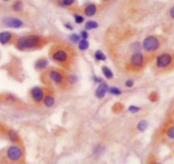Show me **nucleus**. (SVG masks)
Returning <instances> with one entry per match:
<instances>
[{
  "instance_id": "obj_10",
  "label": "nucleus",
  "mask_w": 174,
  "mask_h": 164,
  "mask_svg": "<svg viewBox=\"0 0 174 164\" xmlns=\"http://www.w3.org/2000/svg\"><path fill=\"white\" fill-rule=\"evenodd\" d=\"M14 34L10 32H2L0 33V44L7 45L11 43H15Z\"/></svg>"
},
{
  "instance_id": "obj_18",
  "label": "nucleus",
  "mask_w": 174,
  "mask_h": 164,
  "mask_svg": "<svg viewBox=\"0 0 174 164\" xmlns=\"http://www.w3.org/2000/svg\"><path fill=\"white\" fill-rule=\"evenodd\" d=\"M96 61H106V55L101 50H96L94 55Z\"/></svg>"
},
{
  "instance_id": "obj_33",
  "label": "nucleus",
  "mask_w": 174,
  "mask_h": 164,
  "mask_svg": "<svg viewBox=\"0 0 174 164\" xmlns=\"http://www.w3.org/2000/svg\"><path fill=\"white\" fill-rule=\"evenodd\" d=\"M170 15L174 19V7H172L170 10Z\"/></svg>"
},
{
  "instance_id": "obj_4",
  "label": "nucleus",
  "mask_w": 174,
  "mask_h": 164,
  "mask_svg": "<svg viewBox=\"0 0 174 164\" xmlns=\"http://www.w3.org/2000/svg\"><path fill=\"white\" fill-rule=\"evenodd\" d=\"M24 150L18 144L8 146L0 151V164H21Z\"/></svg>"
},
{
  "instance_id": "obj_21",
  "label": "nucleus",
  "mask_w": 174,
  "mask_h": 164,
  "mask_svg": "<svg viewBox=\"0 0 174 164\" xmlns=\"http://www.w3.org/2000/svg\"><path fill=\"white\" fill-rule=\"evenodd\" d=\"M99 24L95 21H88L85 23V30H93L98 28Z\"/></svg>"
},
{
  "instance_id": "obj_36",
  "label": "nucleus",
  "mask_w": 174,
  "mask_h": 164,
  "mask_svg": "<svg viewBox=\"0 0 174 164\" xmlns=\"http://www.w3.org/2000/svg\"><path fill=\"white\" fill-rule=\"evenodd\" d=\"M103 1H109V0H103Z\"/></svg>"
},
{
  "instance_id": "obj_12",
  "label": "nucleus",
  "mask_w": 174,
  "mask_h": 164,
  "mask_svg": "<svg viewBox=\"0 0 174 164\" xmlns=\"http://www.w3.org/2000/svg\"><path fill=\"white\" fill-rule=\"evenodd\" d=\"M108 89H109L108 84L105 83V82H103L101 84H99V86L97 87V88H96L95 93V96L98 99H99V100H101V99L105 97L106 93L108 92Z\"/></svg>"
},
{
  "instance_id": "obj_5",
  "label": "nucleus",
  "mask_w": 174,
  "mask_h": 164,
  "mask_svg": "<svg viewBox=\"0 0 174 164\" xmlns=\"http://www.w3.org/2000/svg\"><path fill=\"white\" fill-rule=\"evenodd\" d=\"M147 59L142 51H133L128 56L126 63V68L129 72L138 73L144 69Z\"/></svg>"
},
{
  "instance_id": "obj_28",
  "label": "nucleus",
  "mask_w": 174,
  "mask_h": 164,
  "mask_svg": "<svg viewBox=\"0 0 174 164\" xmlns=\"http://www.w3.org/2000/svg\"><path fill=\"white\" fill-rule=\"evenodd\" d=\"M76 0H61L60 4L63 6H65V7H68V6H72L74 3H75Z\"/></svg>"
},
{
  "instance_id": "obj_11",
  "label": "nucleus",
  "mask_w": 174,
  "mask_h": 164,
  "mask_svg": "<svg viewBox=\"0 0 174 164\" xmlns=\"http://www.w3.org/2000/svg\"><path fill=\"white\" fill-rule=\"evenodd\" d=\"M48 67V61L45 57H42L37 60L34 63V68L36 71L43 72L44 70H46Z\"/></svg>"
},
{
  "instance_id": "obj_17",
  "label": "nucleus",
  "mask_w": 174,
  "mask_h": 164,
  "mask_svg": "<svg viewBox=\"0 0 174 164\" xmlns=\"http://www.w3.org/2000/svg\"><path fill=\"white\" fill-rule=\"evenodd\" d=\"M77 44H78V49L81 51H85L89 48V42L86 39H80Z\"/></svg>"
},
{
  "instance_id": "obj_24",
  "label": "nucleus",
  "mask_w": 174,
  "mask_h": 164,
  "mask_svg": "<svg viewBox=\"0 0 174 164\" xmlns=\"http://www.w3.org/2000/svg\"><path fill=\"white\" fill-rule=\"evenodd\" d=\"M12 8H13V10L15 11V12H21L23 10V4H22L21 1L18 0V1L14 3Z\"/></svg>"
},
{
  "instance_id": "obj_35",
  "label": "nucleus",
  "mask_w": 174,
  "mask_h": 164,
  "mask_svg": "<svg viewBox=\"0 0 174 164\" xmlns=\"http://www.w3.org/2000/svg\"><path fill=\"white\" fill-rule=\"evenodd\" d=\"M153 164H161V163H159V162H154Z\"/></svg>"
},
{
  "instance_id": "obj_13",
  "label": "nucleus",
  "mask_w": 174,
  "mask_h": 164,
  "mask_svg": "<svg viewBox=\"0 0 174 164\" xmlns=\"http://www.w3.org/2000/svg\"><path fill=\"white\" fill-rule=\"evenodd\" d=\"M43 104H44V106H46L48 108H50V107H53L55 106V99L51 92L47 91L44 100H43Z\"/></svg>"
},
{
  "instance_id": "obj_23",
  "label": "nucleus",
  "mask_w": 174,
  "mask_h": 164,
  "mask_svg": "<svg viewBox=\"0 0 174 164\" xmlns=\"http://www.w3.org/2000/svg\"><path fill=\"white\" fill-rule=\"evenodd\" d=\"M108 92H109L110 95H115V96H119V95H122V90L120 89L119 88L116 87V86L109 87Z\"/></svg>"
},
{
  "instance_id": "obj_7",
  "label": "nucleus",
  "mask_w": 174,
  "mask_h": 164,
  "mask_svg": "<svg viewBox=\"0 0 174 164\" xmlns=\"http://www.w3.org/2000/svg\"><path fill=\"white\" fill-rule=\"evenodd\" d=\"M161 46V42L158 37L155 35H149L146 37L142 43V49L147 54L156 52Z\"/></svg>"
},
{
  "instance_id": "obj_22",
  "label": "nucleus",
  "mask_w": 174,
  "mask_h": 164,
  "mask_svg": "<svg viewBox=\"0 0 174 164\" xmlns=\"http://www.w3.org/2000/svg\"><path fill=\"white\" fill-rule=\"evenodd\" d=\"M104 151H105V146L102 145H98L93 149V154L95 156H100L101 154L104 153Z\"/></svg>"
},
{
  "instance_id": "obj_8",
  "label": "nucleus",
  "mask_w": 174,
  "mask_h": 164,
  "mask_svg": "<svg viewBox=\"0 0 174 164\" xmlns=\"http://www.w3.org/2000/svg\"><path fill=\"white\" fill-rule=\"evenodd\" d=\"M47 91V89L44 88L35 86L30 90V98L33 103L39 105L41 103H43V100H44Z\"/></svg>"
},
{
  "instance_id": "obj_29",
  "label": "nucleus",
  "mask_w": 174,
  "mask_h": 164,
  "mask_svg": "<svg viewBox=\"0 0 174 164\" xmlns=\"http://www.w3.org/2000/svg\"><path fill=\"white\" fill-rule=\"evenodd\" d=\"M79 36L82 39H86V40H87V38H88V33H87V30H83V31H81Z\"/></svg>"
},
{
  "instance_id": "obj_1",
  "label": "nucleus",
  "mask_w": 174,
  "mask_h": 164,
  "mask_svg": "<svg viewBox=\"0 0 174 164\" xmlns=\"http://www.w3.org/2000/svg\"><path fill=\"white\" fill-rule=\"evenodd\" d=\"M48 56L52 61L63 69H71L76 61L75 49L67 44H53L48 50Z\"/></svg>"
},
{
  "instance_id": "obj_25",
  "label": "nucleus",
  "mask_w": 174,
  "mask_h": 164,
  "mask_svg": "<svg viewBox=\"0 0 174 164\" xmlns=\"http://www.w3.org/2000/svg\"><path fill=\"white\" fill-rule=\"evenodd\" d=\"M80 36L78 34H76V33H72V34H71L69 36V39L70 41L72 43V44H78V42L80 41Z\"/></svg>"
},
{
  "instance_id": "obj_3",
  "label": "nucleus",
  "mask_w": 174,
  "mask_h": 164,
  "mask_svg": "<svg viewBox=\"0 0 174 164\" xmlns=\"http://www.w3.org/2000/svg\"><path fill=\"white\" fill-rule=\"evenodd\" d=\"M47 44V38L36 34L20 37L15 39L14 43L15 48L20 51L37 50L44 47Z\"/></svg>"
},
{
  "instance_id": "obj_9",
  "label": "nucleus",
  "mask_w": 174,
  "mask_h": 164,
  "mask_svg": "<svg viewBox=\"0 0 174 164\" xmlns=\"http://www.w3.org/2000/svg\"><path fill=\"white\" fill-rule=\"evenodd\" d=\"M4 24L8 27H11V28H21L23 26V21L17 18H14V17H7V18L4 19Z\"/></svg>"
},
{
  "instance_id": "obj_14",
  "label": "nucleus",
  "mask_w": 174,
  "mask_h": 164,
  "mask_svg": "<svg viewBox=\"0 0 174 164\" xmlns=\"http://www.w3.org/2000/svg\"><path fill=\"white\" fill-rule=\"evenodd\" d=\"M6 135H7L9 140L12 142L13 144H17L20 140V137H19L18 134L13 130V129H8L6 132Z\"/></svg>"
},
{
  "instance_id": "obj_27",
  "label": "nucleus",
  "mask_w": 174,
  "mask_h": 164,
  "mask_svg": "<svg viewBox=\"0 0 174 164\" xmlns=\"http://www.w3.org/2000/svg\"><path fill=\"white\" fill-rule=\"evenodd\" d=\"M74 20L76 24H82L84 21V17L83 15H78V14H75L74 15Z\"/></svg>"
},
{
  "instance_id": "obj_34",
  "label": "nucleus",
  "mask_w": 174,
  "mask_h": 164,
  "mask_svg": "<svg viewBox=\"0 0 174 164\" xmlns=\"http://www.w3.org/2000/svg\"><path fill=\"white\" fill-rule=\"evenodd\" d=\"M2 1H4V2H8V1H10V0H2Z\"/></svg>"
},
{
  "instance_id": "obj_16",
  "label": "nucleus",
  "mask_w": 174,
  "mask_h": 164,
  "mask_svg": "<svg viewBox=\"0 0 174 164\" xmlns=\"http://www.w3.org/2000/svg\"><path fill=\"white\" fill-rule=\"evenodd\" d=\"M101 71H102V73H103V75L105 76V77L106 78V79L110 80V79H112L113 77H114L113 72L111 71V70L110 69L108 66H103L101 68Z\"/></svg>"
},
{
  "instance_id": "obj_2",
  "label": "nucleus",
  "mask_w": 174,
  "mask_h": 164,
  "mask_svg": "<svg viewBox=\"0 0 174 164\" xmlns=\"http://www.w3.org/2000/svg\"><path fill=\"white\" fill-rule=\"evenodd\" d=\"M40 78L42 83L48 87H56L60 89H66L69 87L67 74L65 70L60 67H48L41 73Z\"/></svg>"
},
{
  "instance_id": "obj_20",
  "label": "nucleus",
  "mask_w": 174,
  "mask_h": 164,
  "mask_svg": "<svg viewBox=\"0 0 174 164\" xmlns=\"http://www.w3.org/2000/svg\"><path fill=\"white\" fill-rule=\"evenodd\" d=\"M166 135L168 139L174 140V124L169 125L166 128Z\"/></svg>"
},
{
  "instance_id": "obj_30",
  "label": "nucleus",
  "mask_w": 174,
  "mask_h": 164,
  "mask_svg": "<svg viewBox=\"0 0 174 164\" xmlns=\"http://www.w3.org/2000/svg\"><path fill=\"white\" fill-rule=\"evenodd\" d=\"M124 85H125V87L126 88H131L133 87V85H134V82H133V79H127V80H126V82H125Z\"/></svg>"
},
{
  "instance_id": "obj_26",
  "label": "nucleus",
  "mask_w": 174,
  "mask_h": 164,
  "mask_svg": "<svg viewBox=\"0 0 174 164\" xmlns=\"http://www.w3.org/2000/svg\"><path fill=\"white\" fill-rule=\"evenodd\" d=\"M140 110H141V108L137 106H130L128 107V111L132 114H136V113L139 112Z\"/></svg>"
},
{
  "instance_id": "obj_31",
  "label": "nucleus",
  "mask_w": 174,
  "mask_h": 164,
  "mask_svg": "<svg viewBox=\"0 0 174 164\" xmlns=\"http://www.w3.org/2000/svg\"><path fill=\"white\" fill-rule=\"evenodd\" d=\"M93 79H94V81H95V83H97V84H101V83H103V82H104L101 77H97V76H94V77H93Z\"/></svg>"
},
{
  "instance_id": "obj_6",
  "label": "nucleus",
  "mask_w": 174,
  "mask_h": 164,
  "mask_svg": "<svg viewBox=\"0 0 174 164\" xmlns=\"http://www.w3.org/2000/svg\"><path fill=\"white\" fill-rule=\"evenodd\" d=\"M174 61L173 55L170 53H161L156 55V58L154 59V68L157 72H166L168 69H170L171 66H172Z\"/></svg>"
},
{
  "instance_id": "obj_19",
  "label": "nucleus",
  "mask_w": 174,
  "mask_h": 164,
  "mask_svg": "<svg viewBox=\"0 0 174 164\" xmlns=\"http://www.w3.org/2000/svg\"><path fill=\"white\" fill-rule=\"evenodd\" d=\"M148 128V122L146 120H141L139 121L136 126V128L138 129L139 132H144Z\"/></svg>"
},
{
  "instance_id": "obj_15",
  "label": "nucleus",
  "mask_w": 174,
  "mask_h": 164,
  "mask_svg": "<svg viewBox=\"0 0 174 164\" xmlns=\"http://www.w3.org/2000/svg\"><path fill=\"white\" fill-rule=\"evenodd\" d=\"M97 12V7L95 4H89L84 9V14L87 15V17H92L96 14Z\"/></svg>"
},
{
  "instance_id": "obj_32",
  "label": "nucleus",
  "mask_w": 174,
  "mask_h": 164,
  "mask_svg": "<svg viewBox=\"0 0 174 164\" xmlns=\"http://www.w3.org/2000/svg\"><path fill=\"white\" fill-rule=\"evenodd\" d=\"M64 26H65V28H67V29L70 30V31H72L73 30V26H72V24H71V23H68V22H67V23H65V25H64Z\"/></svg>"
}]
</instances>
